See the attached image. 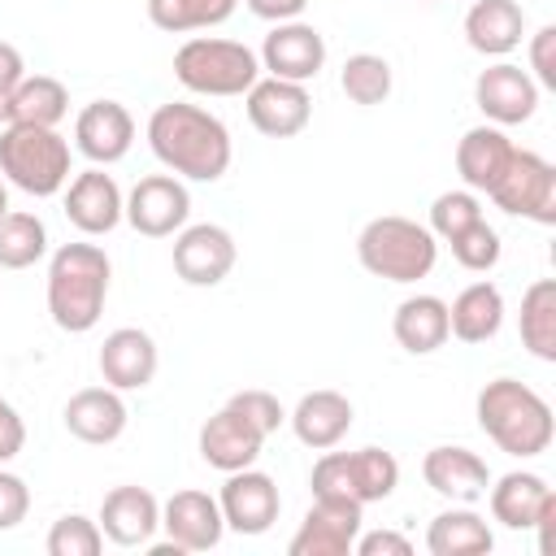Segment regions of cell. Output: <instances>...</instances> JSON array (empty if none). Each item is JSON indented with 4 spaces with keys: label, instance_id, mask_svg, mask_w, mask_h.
Segmentation results:
<instances>
[{
    "label": "cell",
    "instance_id": "cell-18",
    "mask_svg": "<svg viewBox=\"0 0 556 556\" xmlns=\"http://www.w3.org/2000/svg\"><path fill=\"white\" fill-rule=\"evenodd\" d=\"M486 504L504 530H534L543 517L556 513V491L547 486L543 473L513 469V473L495 478V486H486Z\"/></svg>",
    "mask_w": 556,
    "mask_h": 556
},
{
    "label": "cell",
    "instance_id": "cell-8",
    "mask_svg": "<svg viewBox=\"0 0 556 556\" xmlns=\"http://www.w3.org/2000/svg\"><path fill=\"white\" fill-rule=\"evenodd\" d=\"M191 217V191L178 174H148L126 195V222L148 239H169Z\"/></svg>",
    "mask_w": 556,
    "mask_h": 556
},
{
    "label": "cell",
    "instance_id": "cell-33",
    "mask_svg": "<svg viewBox=\"0 0 556 556\" xmlns=\"http://www.w3.org/2000/svg\"><path fill=\"white\" fill-rule=\"evenodd\" d=\"M348 473H352V495H356L361 508L378 504V500H391L395 486H400V460L387 447L348 452Z\"/></svg>",
    "mask_w": 556,
    "mask_h": 556
},
{
    "label": "cell",
    "instance_id": "cell-3",
    "mask_svg": "<svg viewBox=\"0 0 556 556\" xmlns=\"http://www.w3.org/2000/svg\"><path fill=\"white\" fill-rule=\"evenodd\" d=\"M113 265L100 243H61L48 261V313L65 334L96 330Z\"/></svg>",
    "mask_w": 556,
    "mask_h": 556
},
{
    "label": "cell",
    "instance_id": "cell-45",
    "mask_svg": "<svg viewBox=\"0 0 556 556\" xmlns=\"http://www.w3.org/2000/svg\"><path fill=\"white\" fill-rule=\"evenodd\" d=\"M22 447H26V421H22V413L0 395V465H9Z\"/></svg>",
    "mask_w": 556,
    "mask_h": 556
},
{
    "label": "cell",
    "instance_id": "cell-28",
    "mask_svg": "<svg viewBox=\"0 0 556 556\" xmlns=\"http://www.w3.org/2000/svg\"><path fill=\"white\" fill-rule=\"evenodd\" d=\"M426 547H430V556H486L495 547V534H491L486 517L473 513V504H456L430 521Z\"/></svg>",
    "mask_w": 556,
    "mask_h": 556
},
{
    "label": "cell",
    "instance_id": "cell-26",
    "mask_svg": "<svg viewBox=\"0 0 556 556\" xmlns=\"http://www.w3.org/2000/svg\"><path fill=\"white\" fill-rule=\"evenodd\" d=\"M391 334H395V343H400L404 352H413V356L439 352V348L452 339V330H447V300L426 295V291L400 300L395 313H391Z\"/></svg>",
    "mask_w": 556,
    "mask_h": 556
},
{
    "label": "cell",
    "instance_id": "cell-31",
    "mask_svg": "<svg viewBox=\"0 0 556 556\" xmlns=\"http://www.w3.org/2000/svg\"><path fill=\"white\" fill-rule=\"evenodd\" d=\"M65 113H70V91L52 74H26L9 100V122L22 126H61Z\"/></svg>",
    "mask_w": 556,
    "mask_h": 556
},
{
    "label": "cell",
    "instance_id": "cell-42",
    "mask_svg": "<svg viewBox=\"0 0 556 556\" xmlns=\"http://www.w3.org/2000/svg\"><path fill=\"white\" fill-rule=\"evenodd\" d=\"M26 513H30V486L0 465V534L13 530V526H22Z\"/></svg>",
    "mask_w": 556,
    "mask_h": 556
},
{
    "label": "cell",
    "instance_id": "cell-11",
    "mask_svg": "<svg viewBox=\"0 0 556 556\" xmlns=\"http://www.w3.org/2000/svg\"><path fill=\"white\" fill-rule=\"evenodd\" d=\"M217 508H222L226 530H235V534H265L278 521V513H282V495H278V482L269 473L248 465V469L226 473Z\"/></svg>",
    "mask_w": 556,
    "mask_h": 556
},
{
    "label": "cell",
    "instance_id": "cell-4",
    "mask_svg": "<svg viewBox=\"0 0 556 556\" xmlns=\"http://www.w3.org/2000/svg\"><path fill=\"white\" fill-rule=\"evenodd\" d=\"M356 261L382 282H421L439 261V239L413 217H374L356 235Z\"/></svg>",
    "mask_w": 556,
    "mask_h": 556
},
{
    "label": "cell",
    "instance_id": "cell-30",
    "mask_svg": "<svg viewBox=\"0 0 556 556\" xmlns=\"http://www.w3.org/2000/svg\"><path fill=\"white\" fill-rule=\"evenodd\" d=\"M517 330L534 361H547V365L556 361V278H534L526 287Z\"/></svg>",
    "mask_w": 556,
    "mask_h": 556
},
{
    "label": "cell",
    "instance_id": "cell-20",
    "mask_svg": "<svg viewBox=\"0 0 556 556\" xmlns=\"http://www.w3.org/2000/svg\"><path fill=\"white\" fill-rule=\"evenodd\" d=\"M421 478L434 495L452 500V504H478L491 486V469L478 452L469 447H456V443H443V447H430L426 460H421Z\"/></svg>",
    "mask_w": 556,
    "mask_h": 556
},
{
    "label": "cell",
    "instance_id": "cell-38",
    "mask_svg": "<svg viewBox=\"0 0 556 556\" xmlns=\"http://www.w3.org/2000/svg\"><path fill=\"white\" fill-rule=\"evenodd\" d=\"M447 248H452L456 265L469 269V274H486V269H495V265H500V252H504V243H500L495 226H486V217L473 222V226H465L456 239H447Z\"/></svg>",
    "mask_w": 556,
    "mask_h": 556
},
{
    "label": "cell",
    "instance_id": "cell-37",
    "mask_svg": "<svg viewBox=\"0 0 556 556\" xmlns=\"http://www.w3.org/2000/svg\"><path fill=\"white\" fill-rule=\"evenodd\" d=\"M100 547H104V530L83 513H65L48 530V556H100Z\"/></svg>",
    "mask_w": 556,
    "mask_h": 556
},
{
    "label": "cell",
    "instance_id": "cell-32",
    "mask_svg": "<svg viewBox=\"0 0 556 556\" xmlns=\"http://www.w3.org/2000/svg\"><path fill=\"white\" fill-rule=\"evenodd\" d=\"M48 252V226L35 213L9 208L0 217V269H30Z\"/></svg>",
    "mask_w": 556,
    "mask_h": 556
},
{
    "label": "cell",
    "instance_id": "cell-13",
    "mask_svg": "<svg viewBox=\"0 0 556 556\" xmlns=\"http://www.w3.org/2000/svg\"><path fill=\"white\" fill-rule=\"evenodd\" d=\"M261 70L269 78H287V83H313L326 65V39L317 26L308 22H274V30L261 43Z\"/></svg>",
    "mask_w": 556,
    "mask_h": 556
},
{
    "label": "cell",
    "instance_id": "cell-19",
    "mask_svg": "<svg viewBox=\"0 0 556 556\" xmlns=\"http://www.w3.org/2000/svg\"><path fill=\"white\" fill-rule=\"evenodd\" d=\"M261 447H265V434L239 408H230V404H222L200 426V456H204V465H213L222 473H235V469L256 465Z\"/></svg>",
    "mask_w": 556,
    "mask_h": 556
},
{
    "label": "cell",
    "instance_id": "cell-47",
    "mask_svg": "<svg viewBox=\"0 0 556 556\" xmlns=\"http://www.w3.org/2000/svg\"><path fill=\"white\" fill-rule=\"evenodd\" d=\"M9 213V187H4V178H0V217Z\"/></svg>",
    "mask_w": 556,
    "mask_h": 556
},
{
    "label": "cell",
    "instance_id": "cell-40",
    "mask_svg": "<svg viewBox=\"0 0 556 556\" xmlns=\"http://www.w3.org/2000/svg\"><path fill=\"white\" fill-rule=\"evenodd\" d=\"M226 404H230V408H239V413H243V417H248V421H252V426H256L265 439H269V434H274V430L287 421V408L278 404V395H269V391H261V387L235 391Z\"/></svg>",
    "mask_w": 556,
    "mask_h": 556
},
{
    "label": "cell",
    "instance_id": "cell-14",
    "mask_svg": "<svg viewBox=\"0 0 556 556\" xmlns=\"http://www.w3.org/2000/svg\"><path fill=\"white\" fill-rule=\"evenodd\" d=\"M65 217L78 235L100 239L109 235L122 217H126V195L117 187L113 174H104V165H91L83 174H74L65 182Z\"/></svg>",
    "mask_w": 556,
    "mask_h": 556
},
{
    "label": "cell",
    "instance_id": "cell-22",
    "mask_svg": "<svg viewBox=\"0 0 556 556\" xmlns=\"http://www.w3.org/2000/svg\"><path fill=\"white\" fill-rule=\"evenodd\" d=\"M100 530L117 547H143L161 530V500L148 486H113L100 500Z\"/></svg>",
    "mask_w": 556,
    "mask_h": 556
},
{
    "label": "cell",
    "instance_id": "cell-43",
    "mask_svg": "<svg viewBox=\"0 0 556 556\" xmlns=\"http://www.w3.org/2000/svg\"><path fill=\"white\" fill-rule=\"evenodd\" d=\"M22 78H26V61H22V52H17L13 43L0 39V126L9 122V100H13V91H17Z\"/></svg>",
    "mask_w": 556,
    "mask_h": 556
},
{
    "label": "cell",
    "instance_id": "cell-12",
    "mask_svg": "<svg viewBox=\"0 0 556 556\" xmlns=\"http://www.w3.org/2000/svg\"><path fill=\"white\" fill-rule=\"evenodd\" d=\"M539 91L543 87L521 65H513V61H495V65H486L473 78V104L482 109V117L491 126H521V122H530L534 109H539Z\"/></svg>",
    "mask_w": 556,
    "mask_h": 556
},
{
    "label": "cell",
    "instance_id": "cell-44",
    "mask_svg": "<svg viewBox=\"0 0 556 556\" xmlns=\"http://www.w3.org/2000/svg\"><path fill=\"white\" fill-rule=\"evenodd\" d=\"M352 552L356 556H413V543L404 534H395V530H369V534L361 530Z\"/></svg>",
    "mask_w": 556,
    "mask_h": 556
},
{
    "label": "cell",
    "instance_id": "cell-7",
    "mask_svg": "<svg viewBox=\"0 0 556 556\" xmlns=\"http://www.w3.org/2000/svg\"><path fill=\"white\" fill-rule=\"evenodd\" d=\"M495 208L508 217H530L539 226H556V165L530 148H513L504 174L486 191Z\"/></svg>",
    "mask_w": 556,
    "mask_h": 556
},
{
    "label": "cell",
    "instance_id": "cell-27",
    "mask_svg": "<svg viewBox=\"0 0 556 556\" xmlns=\"http://www.w3.org/2000/svg\"><path fill=\"white\" fill-rule=\"evenodd\" d=\"M513 148H517V143L504 135V126L482 122V126L465 130L460 143H456V174H460V182H465L469 191H491L495 178L504 174Z\"/></svg>",
    "mask_w": 556,
    "mask_h": 556
},
{
    "label": "cell",
    "instance_id": "cell-15",
    "mask_svg": "<svg viewBox=\"0 0 556 556\" xmlns=\"http://www.w3.org/2000/svg\"><path fill=\"white\" fill-rule=\"evenodd\" d=\"M361 534V504L352 500H313L300 530L291 534V556H348Z\"/></svg>",
    "mask_w": 556,
    "mask_h": 556
},
{
    "label": "cell",
    "instance_id": "cell-29",
    "mask_svg": "<svg viewBox=\"0 0 556 556\" xmlns=\"http://www.w3.org/2000/svg\"><path fill=\"white\" fill-rule=\"evenodd\" d=\"M504 326V295L495 282H469L452 304H447V330L460 343H486Z\"/></svg>",
    "mask_w": 556,
    "mask_h": 556
},
{
    "label": "cell",
    "instance_id": "cell-25",
    "mask_svg": "<svg viewBox=\"0 0 556 556\" xmlns=\"http://www.w3.org/2000/svg\"><path fill=\"white\" fill-rule=\"evenodd\" d=\"M526 39V13L517 0H473L465 13V43L482 56H508Z\"/></svg>",
    "mask_w": 556,
    "mask_h": 556
},
{
    "label": "cell",
    "instance_id": "cell-23",
    "mask_svg": "<svg viewBox=\"0 0 556 556\" xmlns=\"http://www.w3.org/2000/svg\"><path fill=\"white\" fill-rule=\"evenodd\" d=\"M61 417H65V430H70L74 439L96 443V447L117 443L122 430H126V421H130L122 391H113L109 382H104V387H83V391H74V395L65 400V413H61Z\"/></svg>",
    "mask_w": 556,
    "mask_h": 556
},
{
    "label": "cell",
    "instance_id": "cell-39",
    "mask_svg": "<svg viewBox=\"0 0 556 556\" xmlns=\"http://www.w3.org/2000/svg\"><path fill=\"white\" fill-rule=\"evenodd\" d=\"M308 486H313V500H352V473H348V452H321V460L313 465L308 473Z\"/></svg>",
    "mask_w": 556,
    "mask_h": 556
},
{
    "label": "cell",
    "instance_id": "cell-36",
    "mask_svg": "<svg viewBox=\"0 0 556 556\" xmlns=\"http://www.w3.org/2000/svg\"><path fill=\"white\" fill-rule=\"evenodd\" d=\"M473 222H482V200H478V191H469V187H456V191H439L434 195V204H430V235L434 239H456L465 226H473Z\"/></svg>",
    "mask_w": 556,
    "mask_h": 556
},
{
    "label": "cell",
    "instance_id": "cell-1",
    "mask_svg": "<svg viewBox=\"0 0 556 556\" xmlns=\"http://www.w3.org/2000/svg\"><path fill=\"white\" fill-rule=\"evenodd\" d=\"M148 148L169 174H178L187 182H217L235 156L226 122L217 113H208L200 104H182V100L152 109Z\"/></svg>",
    "mask_w": 556,
    "mask_h": 556
},
{
    "label": "cell",
    "instance_id": "cell-34",
    "mask_svg": "<svg viewBox=\"0 0 556 556\" xmlns=\"http://www.w3.org/2000/svg\"><path fill=\"white\" fill-rule=\"evenodd\" d=\"M239 0H148V22L156 30L169 35H187V30H208L222 26L235 13Z\"/></svg>",
    "mask_w": 556,
    "mask_h": 556
},
{
    "label": "cell",
    "instance_id": "cell-17",
    "mask_svg": "<svg viewBox=\"0 0 556 556\" xmlns=\"http://www.w3.org/2000/svg\"><path fill=\"white\" fill-rule=\"evenodd\" d=\"M135 143V117L122 100H91L74 117V148L91 165H117Z\"/></svg>",
    "mask_w": 556,
    "mask_h": 556
},
{
    "label": "cell",
    "instance_id": "cell-24",
    "mask_svg": "<svg viewBox=\"0 0 556 556\" xmlns=\"http://www.w3.org/2000/svg\"><path fill=\"white\" fill-rule=\"evenodd\" d=\"M352 417H356V413H352V400L339 395V391H308V395H300V404L287 413L295 439H300L304 447H313V452L334 447V443L352 430Z\"/></svg>",
    "mask_w": 556,
    "mask_h": 556
},
{
    "label": "cell",
    "instance_id": "cell-41",
    "mask_svg": "<svg viewBox=\"0 0 556 556\" xmlns=\"http://www.w3.org/2000/svg\"><path fill=\"white\" fill-rule=\"evenodd\" d=\"M539 87H556V26L547 22V26H539L534 35H530V70H526Z\"/></svg>",
    "mask_w": 556,
    "mask_h": 556
},
{
    "label": "cell",
    "instance_id": "cell-35",
    "mask_svg": "<svg viewBox=\"0 0 556 556\" xmlns=\"http://www.w3.org/2000/svg\"><path fill=\"white\" fill-rule=\"evenodd\" d=\"M391 61L378 52H352L339 70V87L352 104H382L391 96Z\"/></svg>",
    "mask_w": 556,
    "mask_h": 556
},
{
    "label": "cell",
    "instance_id": "cell-46",
    "mask_svg": "<svg viewBox=\"0 0 556 556\" xmlns=\"http://www.w3.org/2000/svg\"><path fill=\"white\" fill-rule=\"evenodd\" d=\"M261 22H295L308 0H243Z\"/></svg>",
    "mask_w": 556,
    "mask_h": 556
},
{
    "label": "cell",
    "instance_id": "cell-9",
    "mask_svg": "<svg viewBox=\"0 0 556 556\" xmlns=\"http://www.w3.org/2000/svg\"><path fill=\"white\" fill-rule=\"evenodd\" d=\"M239 261L235 235L217 222H195L174 235V274L187 287H217Z\"/></svg>",
    "mask_w": 556,
    "mask_h": 556
},
{
    "label": "cell",
    "instance_id": "cell-16",
    "mask_svg": "<svg viewBox=\"0 0 556 556\" xmlns=\"http://www.w3.org/2000/svg\"><path fill=\"white\" fill-rule=\"evenodd\" d=\"M100 378L113 387V391H143L152 378H156V365H161V352H156V339L139 326H117L104 334L100 343Z\"/></svg>",
    "mask_w": 556,
    "mask_h": 556
},
{
    "label": "cell",
    "instance_id": "cell-10",
    "mask_svg": "<svg viewBox=\"0 0 556 556\" xmlns=\"http://www.w3.org/2000/svg\"><path fill=\"white\" fill-rule=\"evenodd\" d=\"M243 104H248V122L265 135V139H291L308 126L313 117V96H308V83H287V78H256L248 91H243Z\"/></svg>",
    "mask_w": 556,
    "mask_h": 556
},
{
    "label": "cell",
    "instance_id": "cell-5",
    "mask_svg": "<svg viewBox=\"0 0 556 556\" xmlns=\"http://www.w3.org/2000/svg\"><path fill=\"white\" fill-rule=\"evenodd\" d=\"M0 178L17 191L48 200L70 182V139L56 126H0Z\"/></svg>",
    "mask_w": 556,
    "mask_h": 556
},
{
    "label": "cell",
    "instance_id": "cell-2",
    "mask_svg": "<svg viewBox=\"0 0 556 556\" xmlns=\"http://www.w3.org/2000/svg\"><path fill=\"white\" fill-rule=\"evenodd\" d=\"M478 426L482 434L517 456V460H530V456H543L552 447V434H556V417H552V404L517 382V378H491L482 391H478Z\"/></svg>",
    "mask_w": 556,
    "mask_h": 556
},
{
    "label": "cell",
    "instance_id": "cell-6",
    "mask_svg": "<svg viewBox=\"0 0 556 556\" xmlns=\"http://www.w3.org/2000/svg\"><path fill=\"white\" fill-rule=\"evenodd\" d=\"M174 78L195 96H243L261 78V56L239 39L195 35L174 52Z\"/></svg>",
    "mask_w": 556,
    "mask_h": 556
},
{
    "label": "cell",
    "instance_id": "cell-21",
    "mask_svg": "<svg viewBox=\"0 0 556 556\" xmlns=\"http://www.w3.org/2000/svg\"><path fill=\"white\" fill-rule=\"evenodd\" d=\"M161 530L182 552H208L222 543L226 521H222V508L208 491H174L161 504Z\"/></svg>",
    "mask_w": 556,
    "mask_h": 556
}]
</instances>
